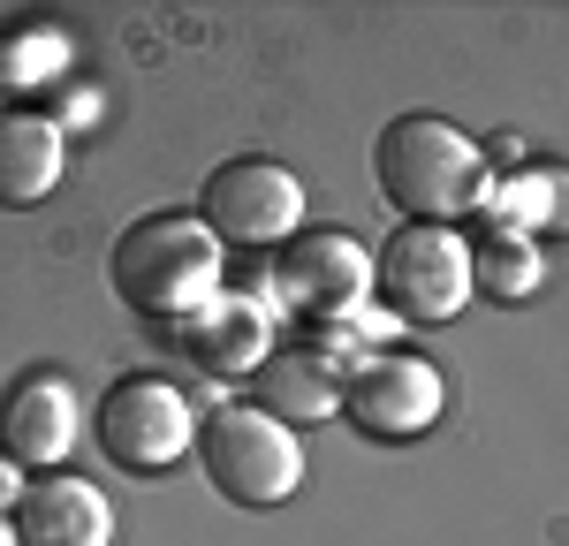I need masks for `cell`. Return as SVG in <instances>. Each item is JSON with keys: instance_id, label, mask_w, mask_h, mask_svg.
Here are the masks:
<instances>
[{"instance_id": "ac0fdd59", "label": "cell", "mask_w": 569, "mask_h": 546, "mask_svg": "<svg viewBox=\"0 0 569 546\" xmlns=\"http://www.w3.org/2000/svg\"><path fill=\"white\" fill-rule=\"evenodd\" d=\"M23 486H31V478H23V463H16V455H0V516H16Z\"/></svg>"}, {"instance_id": "d6986e66", "label": "cell", "mask_w": 569, "mask_h": 546, "mask_svg": "<svg viewBox=\"0 0 569 546\" xmlns=\"http://www.w3.org/2000/svg\"><path fill=\"white\" fill-rule=\"evenodd\" d=\"M486 160H493V168H509V175H517V168H525V144H517V136H493V144H486Z\"/></svg>"}, {"instance_id": "30bf717a", "label": "cell", "mask_w": 569, "mask_h": 546, "mask_svg": "<svg viewBox=\"0 0 569 546\" xmlns=\"http://www.w3.org/2000/svg\"><path fill=\"white\" fill-rule=\"evenodd\" d=\"M69 448H77V387H69V372H23L0 395V455H16L23 471H61Z\"/></svg>"}, {"instance_id": "2e32d148", "label": "cell", "mask_w": 569, "mask_h": 546, "mask_svg": "<svg viewBox=\"0 0 569 546\" xmlns=\"http://www.w3.org/2000/svg\"><path fill=\"white\" fill-rule=\"evenodd\" d=\"M61 61H69V46H61L53 23L46 31H8L0 39V91H39Z\"/></svg>"}, {"instance_id": "52a82bcc", "label": "cell", "mask_w": 569, "mask_h": 546, "mask_svg": "<svg viewBox=\"0 0 569 546\" xmlns=\"http://www.w3.org/2000/svg\"><path fill=\"white\" fill-rule=\"evenodd\" d=\"M198 221L213 228L220 243H243V251H273L289 235H305V182L289 175L281 160H228L206 175V198H198Z\"/></svg>"}, {"instance_id": "277c9868", "label": "cell", "mask_w": 569, "mask_h": 546, "mask_svg": "<svg viewBox=\"0 0 569 546\" xmlns=\"http://www.w3.org/2000/svg\"><path fill=\"white\" fill-rule=\"evenodd\" d=\"M372 289L402 326H440L456 318L479 289H471V243L440 221H410L388 235V251L372 259Z\"/></svg>"}, {"instance_id": "e0dca14e", "label": "cell", "mask_w": 569, "mask_h": 546, "mask_svg": "<svg viewBox=\"0 0 569 546\" xmlns=\"http://www.w3.org/2000/svg\"><path fill=\"white\" fill-rule=\"evenodd\" d=\"M91 114H99V99H91L84 84H61V114H53V122H61V136H69V130H84Z\"/></svg>"}, {"instance_id": "3957f363", "label": "cell", "mask_w": 569, "mask_h": 546, "mask_svg": "<svg viewBox=\"0 0 569 546\" xmlns=\"http://www.w3.org/2000/svg\"><path fill=\"white\" fill-rule=\"evenodd\" d=\"M198 463H206L213 494L236 508H281L305 486L297 433L281 417H266L259 403H220L213 417H198Z\"/></svg>"}, {"instance_id": "5b68a950", "label": "cell", "mask_w": 569, "mask_h": 546, "mask_svg": "<svg viewBox=\"0 0 569 546\" xmlns=\"http://www.w3.org/2000/svg\"><path fill=\"white\" fill-rule=\"evenodd\" d=\"M91 433H99V448L114 455L122 471H168L190 455L198 441V417L182 403V387L168 372H130V380H114L107 395H99V417H91Z\"/></svg>"}, {"instance_id": "ba28073f", "label": "cell", "mask_w": 569, "mask_h": 546, "mask_svg": "<svg viewBox=\"0 0 569 546\" xmlns=\"http://www.w3.org/2000/svg\"><path fill=\"white\" fill-rule=\"evenodd\" d=\"M440 403H448L440 372L426 357H410V350H380V357H365L342 380V410H350L357 433H372V441H418V433H433Z\"/></svg>"}, {"instance_id": "9a60e30c", "label": "cell", "mask_w": 569, "mask_h": 546, "mask_svg": "<svg viewBox=\"0 0 569 546\" xmlns=\"http://www.w3.org/2000/svg\"><path fill=\"white\" fill-rule=\"evenodd\" d=\"M539 243L531 235H479L471 243V289L493 296V304H525L531 289H539Z\"/></svg>"}, {"instance_id": "5bb4252c", "label": "cell", "mask_w": 569, "mask_h": 546, "mask_svg": "<svg viewBox=\"0 0 569 546\" xmlns=\"http://www.w3.org/2000/svg\"><path fill=\"white\" fill-rule=\"evenodd\" d=\"M486 235H539V228H569V175L547 168V175H509L486 182Z\"/></svg>"}, {"instance_id": "7a4b0ae2", "label": "cell", "mask_w": 569, "mask_h": 546, "mask_svg": "<svg viewBox=\"0 0 569 546\" xmlns=\"http://www.w3.org/2000/svg\"><path fill=\"white\" fill-rule=\"evenodd\" d=\"M114 296L144 318H190L220 296V235L198 213H144L114 235Z\"/></svg>"}, {"instance_id": "7c38bea8", "label": "cell", "mask_w": 569, "mask_h": 546, "mask_svg": "<svg viewBox=\"0 0 569 546\" xmlns=\"http://www.w3.org/2000/svg\"><path fill=\"white\" fill-rule=\"evenodd\" d=\"M61 168H69V136L53 114H39V107L0 114V213L46 205L61 190Z\"/></svg>"}, {"instance_id": "4fadbf2b", "label": "cell", "mask_w": 569, "mask_h": 546, "mask_svg": "<svg viewBox=\"0 0 569 546\" xmlns=\"http://www.w3.org/2000/svg\"><path fill=\"white\" fill-rule=\"evenodd\" d=\"M251 395H259L266 417L311 425V417H335L342 410V380H335V364H319V357H266L251 372Z\"/></svg>"}, {"instance_id": "8fae6325", "label": "cell", "mask_w": 569, "mask_h": 546, "mask_svg": "<svg viewBox=\"0 0 569 546\" xmlns=\"http://www.w3.org/2000/svg\"><path fill=\"white\" fill-rule=\"evenodd\" d=\"M16 546H107L114 539V508L107 494L77 471H39L16 501Z\"/></svg>"}, {"instance_id": "6da1fadb", "label": "cell", "mask_w": 569, "mask_h": 546, "mask_svg": "<svg viewBox=\"0 0 569 546\" xmlns=\"http://www.w3.org/2000/svg\"><path fill=\"white\" fill-rule=\"evenodd\" d=\"M372 175L395 213L456 228L463 213L486 205V144H471L440 114H395L372 144Z\"/></svg>"}, {"instance_id": "ffe728a7", "label": "cell", "mask_w": 569, "mask_h": 546, "mask_svg": "<svg viewBox=\"0 0 569 546\" xmlns=\"http://www.w3.org/2000/svg\"><path fill=\"white\" fill-rule=\"evenodd\" d=\"M0 546H16V524H0Z\"/></svg>"}, {"instance_id": "8992f818", "label": "cell", "mask_w": 569, "mask_h": 546, "mask_svg": "<svg viewBox=\"0 0 569 546\" xmlns=\"http://www.w3.org/2000/svg\"><path fill=\"white\" fill-rule=\"evenodd\" d=\"M266 289H273V312L289 318H342L372 296V251L357 243L350 228H305L281 243V259L266 266Z\"/></svg>"}, {"instance_id": "9c48e42d", "label": "cell", "mask_w": 569, "mask_h": 546, "mask_svg": "<svg viewBox=\"0 0 569 546\" xmlns=\"http://www.w3.org/2000/svg\"><path fill=\"white\" fill-rule=\"evenodd\" d=\"M273 304H266L259 289H220L206 312L182 318V350L198 372H213V380H251L266 357H273Z\"/></svg>"}]
</instances>
